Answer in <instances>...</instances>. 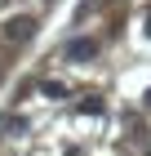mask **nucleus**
Wrapping results in <instances>:
<instances>
[{"label": "nucleus", "instance_id": "f257e3e1", "mask_svg": "<svg viewBox=\"0 0 151 156\" xmlns=\"http://www.w3.org/2000/svg\"><path fill=\"white\" fill-rule=\"evenodd\" d=\"M31 31H36L31 18H9L5 23V40H31Z\"/></svg>", "mask_w": 151, "mask_h": 156}, {"label": "nucleus", "instance_id": "f03ea898", "mask_svg": "<svg viewBox=\"0 0 151 156\" xmlns=\"http://www.w3.org/2000/svg\"><path fill=\"white\" fill-rule=\"evenodd\" d=\"M98 54V40H71L67 45V58L71 62H84V58H93Z\"/></svg>", "mask_w": 151, "mask_h": 156}, {"label": "nucleus", "instance_id": "7ed1b4c3", "mask_svg": "<svg viewBox=\"0 0 151 156\" xmlns=\"http://www.w3.org/2000/svg\"><path fill=\"white\" fill-rule=\"evenodd\" d=\"M80 112H84V116H102V98H98V94L80 98Z\"/></svg>", "mask_w": 151, "mask_h": 156}, {"label": "nucleus", "instance_id": "20e7f679", "mask_svg": "<svg viewBox=\"0 0 151 156\" xmlns=\"http://www.w3.org/2000/svg\"><path fill=\"white\" fill-rule=\"evenodd\" d=\"M40 89H45V98H67V89H62L58 80H45V85H40Z\"/></svg>", "mask_w": 151, "mask_h": 156}, {"label": "nucleus", "instance_id": "39448f33", "mask_svg": "<svg viewBox=\"0 0 151 156\" xmlns=\"http://www.w3.org/2000/svg\"><path fill=\"white\" fill-rule=\"evenodd\" d=\"M142 103H147V107H151V89H147V98H142Z\"/></svg>", "mask_w": 151, "mask_h": 156}, {"label": "nucleus", "instance_id": "423d86ee", "mask_svg": "<svg viewBox=\"0 0 151 156\" xmlns=\"http://www.w3.org/2000/svg\"><path fill=\"white\" fill-rule=\"evenodd\" d=\"M147 31H151V9H147Z\"/></svg>", "mask_w": 151, "mask_h": 156}]
</instances>
